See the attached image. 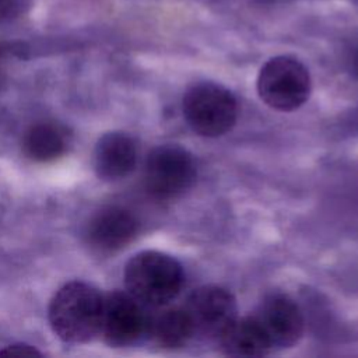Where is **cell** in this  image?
<instances>
[{
	"label": "cell",
	"mask_w": 358,
	"mask_h": 358,
	"mask_svg": "<svg viewBox=\"0 0 358 358\" xmlns=\"http://www.w3.org/2000/svg\"><path fill=\"white\" fill-rule=\"evenodd\" d=\"M218 343L225 354L234 357H263L273 348L253 315L238 317Z\"/></svg>",
	"instance_id": "8fae6325"
},
{
	"label": "cell",
	"mask_w": 358,
	"mask_h": 358,
	"mask_svg": "<svg viewBox=\"0 0 358 358\" xmlns=\"http://www.w3.org/2000/svg\"><path fill=\"white\" fill-rule=\"evenodd\" d=\"M345 66L351 76L358 78V38L347 48L345 52Z\"/></svg>",
	"instance_id": "9a60e30c"
},
{
	"label": "cell",
	"mask_w": 358,
	"mask_h": 358,
	"mask_svg": "<svg viewBox=\"0 0 358 358\" xmlns=\"http://www.w3.org/2000/svg\"><path fill=\"white\" fill-rule=\"evenodd\" d=\"M137 144L124 131H109L99 137L94 150V169L99 179L115 182L133 172L137 164Z\"/></svg>",
	"instance_id": "30bf717a"
},
{
	"label": "cell",
	"mask_w": 358,
	"mask_h": 358,
	"mask_svg": "<svg viewBox=\"0 0 358 358\" xmlns=\"http://www.w3.org/2000/svg\"><path fill=\"white\" fill-rule=\"evenodd\" d=\"M42 354L29 344L25 343H18V344H11L0 350V357H41Z\"/></svg>",
	"instance_id": "5bb4252c"
},
{
	"label": "cell",
	"mask_w": 358,
	"mask_h": 358,
	"mask_svg": "<svg viewBox=\"0 0 358 358\" xmlns=\"http://www.w3.org/2000/svg\"><path fill=\"white\" fill-rule=\"evenodd\" d=\"M103 295L91 284L70 281L59 288L48 308L53 333L63 341L83 344L101 333Z\"/></svg>",
	"instance_id": "6da1fadb"
},
{
	"label": "cell",
	"mask_w": 358,
	"mask_h": 358,
	"mask_svg": "<svg viewBox=\"0 0 358 358\" xmlns=\"http://www.w3.org/2000/svg\"><path fill=\"white\" fill-rule=\"evenodd\" d=\"M197 166L193 155L176 144L152 148L144 164V185L157 199H175L194 183Z\"/></svg>",
	"instance_id": "5b68a950"
},
{
	"label": "cell",
	"mask_w": 358,
	"mask_h": 358,
	"mask_svg": "<svg viewBox=\"0 0 358 358\" xmlns=\"http://www.w3.org/2000/svg\"><path fill=\"white\" fill-rule=\"evenodd\" d=\"M126 291L147 308H162L182 291L185 271L171 255L159 250H143L131 256L124 266Z\"/></svg>",
	"instance_id": "7a4b0ae2"
},
{
	"label": "cell",
	"mask_w": 358,
	"mask_h": 358,
	"mask_svg": "<svg viewBox=\"0 0 358 358\" xmlns=\"http://www.w3.org/2000/svg\"><path fill=\"white\" fill-rule=\"evenodd\" d=\"M21 10V0H0V17H13Z\"/></svg>",
	"instance_id": "2e32d148"
},
{
	"label": "cell",
	"mask_w": 358,
	"mask_h": 358,
	"mask_svg": "<svg viewBox=\"0 0 358 358\" xmlns=\"http://www.w3.org/2000/svg\"><path fill=\"white\" fill-rule=\"evenodd\" d=\"M194 337L192 323L183 308H169L151 315L148 338L164 348H179Z\"/></svg>",
	"instance_id": "4fadbf2b"
},
{
	"label": "cell",
	"mask_w": 358,
	"mask_h": 358,
	"mask_svg": "<svg viewBox=\"0 0 358 358\" xmlns=\"http://www.w3.org/2000/svg\"><path fill=\"white\" fill-rule=\"evenodd\" d=\"M263 329L273 348L295 345L305 329V319L298 303L285 294L266 295L252 313Z\"/></svg>",
	"instance_id": "ba28073f"
},
{
	"label": "cell",
	"mask_w": 358,
	"mask_h": 358,
	"mask_svg": "<svg viewBox=\"0 0 358 358\" xmlns=\"http://www.w3.org/2000/svg\"><path fill=\"white\" fill-rule=\"evenodd\" d=\"M138 231L134 214L119 206L96 211L87 225L88 243L101 252H115L130 243Z\"/></svg>",
	"instance_id": "9c48e42d"
},
{
	"label": "cell",
	"mask_w": 358,
	"mask_h": 358,
	"mask_svg": "<svg viewBox=\"0 0 358 358\" xmlns=\"http://www.w3.org/2000/svg\"><path fill=\"white\" fill-rule=\"evenodd\" d=\"M194 336L218 340L239 317L235 296L220 285H203L192 291L183 306Z\"/></svg>",
	"instance_id": "52a82bcc"
},
{
	"label": "cell",
	"mask_w": 358,
	"mask_h": 358,
	"mask_svg": "<svg viewBox=\"0 0 358 358\" xmlns=\"http://www.w3.org/2000/svg\"><path fill=\"white\" fill-rule=\"evenodd\" d=\"M182 112L187 126L196 134L214 138L224 136L235 126L238 102L227 87L201 81L185 92Z\"/></svg>",
	"instance_id": "3957f363"
},
{
	"label": "cell",
	"mask_w": 358,
	"mask_h": 358,
	"mask_svg": "<svg viewBox=\"0 0 358 358\" xmlns=\"http://www.w3.org/2000/svg\"><path fill=\"white\" fill-rule=\"evenodd\" d=\"M257 94L271 109L291 112L309 98L312 80L306 66L291 56H275L267 60L257 76Z\"/></svg>",
	"instance_id": "277c9868"
},
{
	"label": "cell",
	"mask_w": 358,
	"mask_h": 358,
	"mask_svg": "<svg viewBox=\"0 0 358 358\" xmlns=\"http://www.w3.org/2000/svg\"><path fill=\"white\" fill-rule=\"evenodd\" d=\"M67 148V131L57 123L39 122L24 134L22 151L35 162H49L62 157Z\"/></svg>",
	"instance_id": "7c38bea8"
},
{
	"label": "cell",
	"mask_w": 358,
	"mask_h": 358,
	"mask_svg": "<svg viewBox=\"0 0 358 358\" xmlns=\"http://www.w3.org/2000/svg\"><path fill=\"white\" fill-rule=\"evenodd\" d=\"M148 308L127 291L115 289L103 296L101 334L110 347H130L148 337Z\"/></svg>",
	"instance_id": "8992f818"
}]
</instances>
